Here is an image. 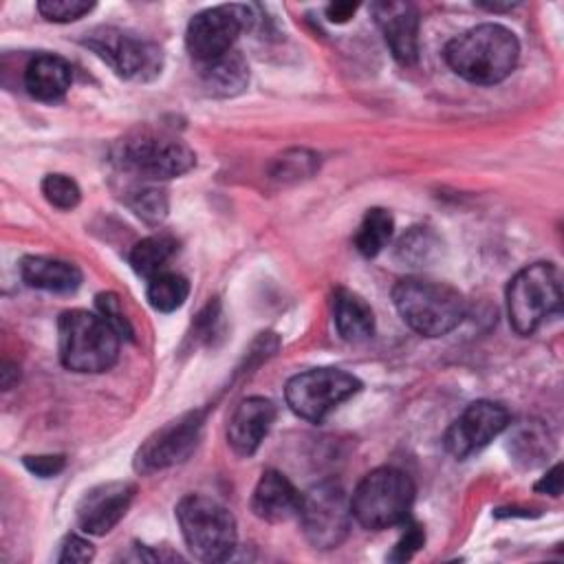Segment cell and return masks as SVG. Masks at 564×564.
Instances as JSON below:
<instances>
[{
  "label": "cell",
  "mask_w": 564,
  "mask_h": 564,
  "mask_svg": "<svg viewBox=\"0 0 564 564\" xmlns=\"http://www.w3.org/2000/svg\"><path fill=\"white\" fill-rule=\"evenodd\" d=\"M518 37L502 24L485 22L456 35L445 46L447 66L471 84H498L518 64Z\"/></svg>",
  "instance_id": "obj_1"
},
{
  "label": "cell",
  "mask_w": 564,
  "mask_h": 564,
  "mask_svg": "<svg viewBox=\"0 0 564 564\" xmlns=\"http://www.w3.org/2000/svg\"><path fill=\"white\" fill-rule=\"evenodd\" d=\"M509 452L524 467H535L553 452V438L542 423L527 421L511 436Z\"/></svg>",
  "instance_id": "obj_22"
},
{
  "label": "cell",
  "mask_w": 564,
  "mask_h": 564,
  "mask_svg": "<svg viewBox=\"0 0 564 564\" xmlns=\"http://www.w3.org/2000/svg\"><path fill=\"white\" fill-rule=\"evenodd\" d=\"M121 335L101 317L84 308L64 311L57 319V350L73 372H104L117 364Z\"/></svg>",
  "instance_id": "obj_2"
},
{
  "label": "cell",
  "mask_w": 564,
  "mask_h": 564,
  "mask_svg": "<svg viewBox=\"0 0 564 564\" xmlns=\"http://www.w3.org/2000/svg\"><path fill=\"white\" fill-rule=\"evenodd\" d=\"M117 163L134 176L165 181L189 172L196 163L194 150L170 132L139 130L117 145Z\"/></svg>",
  "instance_id": "obj_6"
},
{
  "label": "cell",
  "mask_w": 564,
  "mask_h": 564,
  "mask_svg": "<svg viewBox=\"0 0 564 564\" xmlns=\"http://www.w3.org/2000/svg\"><path fill=\"white\" fill-rule=\"evenodd\" d=\"M73 82L70 64L53 53L35 55L24 70V88L37 101H57Z\"/></svg>",
  "instance_id": "obj_18"
},
{
  "label": "cell",
  "mask_w": 564,
  "mask_h": 564,
  "mask_svg": "<svg viewBox=\"0 0 564 564\" xmlns=\"http://www.w3.org/2000/svg\"><path fill=\"white\" fill-rule=\"evenodd\" d=\"M95 555V549L88 540L70 533L64 538V542L59 544V555H57V562H70V564H82V562H88L93 560Z\"/></svg>",
  "instance_id": "obj_33"
},
{
  "label": "cell",
  "mask_w": 564,
  "mask_h": 564,
  "mask_svg": "<svg viewBox=\"0 0 564 564\" xmlns=\"http://www.w3.org/2000/svg\"><path fill=\"white\" fill-rule=\"evenodd\" d=\"M562 284L551 262H533L520 269L507 286V313L518 335H531L544 317L560 311Z\"/></svg>",
  "instance_id": "obj_7"
},
{
  "label": "cell",
  "mask_w": 564,
  "mask_h": 564,
  "mask_svg": "<svg viewBox=\"0 0 564 564\" xmlns=\"http://www.w3.org/2000/svg\"><path fill=\"white\" fill-rule=\"evenodd\" d=\"M189 293V282L174 271H161L148 280V302L152 308L161 313H172L181 308L187 300Z\"/></svg>",
  "instance_id": "obj_25"
},
{
  "label": "cell",
  "mask_w": 564,
  "mask_h": 564,
  "mask_svg": "<svg viewBox=\"0 0 564 564\" xmlns=\"http://www.w3.org/2000/svg\"><path fill=\"white\" fill-rule=\"evenodd\" d=\"M93 2L84 0H42L37 2V11L48 22H75L82 15L93 11Z\"/></svg>",
  "instance_id": "obj_30"
},
{
  "label": "cell",
  "mask_w": 564,
  "mask_h": 564,
  "mask_svg": "<svg viewBox=\"0 0 564 564\" xmlns=\"http://www.w3.org/2000/svg\"><path fill=\"white\" fill-rule=\"evenodd\" d=\"M86 46L126 79H152L161 73V48L134 33L101 26L86 37Z\"/></svg>",
  "instance_id": "obj_11"
},
{
  "label": "cell",
  "mask_w": 564,
  "mask_h": 564,
  "mask_svg": "<svg viewBox=\"0 0 564 564\" xmlns=\"http://www.w3.org/2000/svg\"><path fill=\"white\" fill-rule=\"evenodd\" d=\"M355 11H357L355 2H335V4L326 7V18L330 22H346L355 15Z\"/></svg>",
  "instance_id": "obj_36"
},
{
  "label": "cell",
  "mask_w": 564,
  "mask_h": 564,
  "mask_svg": "<svg viewBox=\"0 0 564 564\" xmlns=\"http://www.w3.org/2000/svg\"><path fill=\"white\" fill-rule=\"evenodd\" d=\"M256 18L247 4H218L198 11L185 31V46L200 64L231 51L240 31L251 29Z\"/></svg>",
  "instance_id": "obj_10"
},
{
  "label": "cell",
  "mask_w": 564,
  "mask_h": 564,
  "mask_svg": "<svg viewBox=\"0 0 564 564\" xmlns=\"http://www.w3.org/2000/svg\"><path fill=\"white\" fill-rule=\"evenodd\" d=\"M128 205L134 209L137 216H141L148 223H159L167 214V196L159 187H141L132 192Z\"/></svg>",
  "instance_id": "obj_29"
},
{
  "label": "cell",
  "mask_w": 564,
  "mask_h": 564,
  "mask_svg": "<svg viewBox=\"0 0 564 564\" xmlns=\"http://www.w3.org/2000/svg\"><path fill=\"white\" fill-rule=\"evenodd\" d=\"M24 467L40 476V478H51L57 476L66 467V458L62 454H42V456H24Z\"/></svg>",
  "instance_id": "obj_34"
},
{
  "label": "cell",
  "mask_w": 564,
  "mask_h": 564,
  "mask_svg": "<svg viewBox=\"0 0 564 564\" xmlns=\"http://www.w3.org/2000/svg\"><path fill=\"white\" fill-rule=\"evenodd\" d=\"M562 465H555L540 482H535V491L560 496L562 494Z\"/></svg>",
  "instance_id": "obj_35"
},
{
  "label": "cell",
  "mask_w": 564,
  "mask_h": 564,
  "mask_svg": "<svg viewBox=\"0 0 564 564\" xmlns=\"http://www.w3.org/2000/svg\"><path fill=\"white\" fill-rule=\"evenodd\" d=\"M333 319L341 339L361 341L375 333V315L361 295L348 289L333 293Z\"/></svg>",
  "instance_id": "obj_21"
},
{
  "label": "cell",
  "mask_w": 564,
  "mask_h": 564,
  "mask_svg": "<svg viewBox=\"0 0 564 564\" xmlns=\"http://www.w3.org/2000/svg\"><path fill=\"white\" fill-rule=\"evenodd\" d=\"M44 198L57 209H73L79 205V185L66 174H46L42 181Z\"/></svg>",
  "instance_id": "obj_28"
},
{
  "label": "cell",
  "mask_w": 564,
  "mask_h": 564,
  "mask_svg": "<svg viewBox=\"0 0 564 564\" xmlns=\"http://www.w3.org/2000/svg\"><path fill=\"white\" fill-rule=\"evenodd\" d=\"M300 502L302 494L284 474L275 469L262 471L251 494V511L264 522H286L297 518Z\"/></svg>",
  "instance_id": "obj_17"
},
{
  "label": "cell",
  "mask_w": 564,
  "mask_h": 564,
  "mask_svg": "<svg viewBox=\"0 0 564 564\" xmlns=\"http://www.w3.org/2000/svg\"><path fill=\"white\" fill-rule=\"evenodd\" d=\"M359 388V379L341 368H313L286 381L284 399L300 419L322 423Z\"/></svg>",
  "instance_id": "obj_8"
},
{
  "label": "cell",
  "mask_w": 564,
  "mask_h": 564,
  "mask_svg": "<svg viewBox=\"0 0 564 564\" xmlns=\"http://www.w3.org/2000/svg\"><path fill=\"white\" fill-rule=\"evenodd\" d=\"M20 273L29 286L51 293H73L82 284V271L73 262L46 256H26Z\"/></svg>",
  "instance_id": "obj_19"
},
{
  "label": "cell",
  "mask_w": 564,
  "mask_h": 564,
  "mask_svg": "<svg viewBox=\"0 0 564 564\" xmlns=\"http://www.w3.org/2000/svg\"><path fill=\"white\" fill-rule=\"evenodd\" d=\"M414 502V482L397 467L368 471L350 496L352 520L364 529L381 531L403 524Z\"/></svg>",
  "instance_id": "obj_4"
},
{
  "label": "cell",
  "mask_w": 564,
  "mask_h": 564,
  "mask_svg": "<svg viewBox=\"0 0 564 564\" xmlns=\"http://www.w3.org/2000/svg\"><path fill=\"white\" fill-rule=\"evenodd\" d=\"M176 253V240L165 234L148 236L139 240L132 251H130V267L134 269L137 275L152 278L161 271H165V262Z\"/></svg>",
  "instance_id": "obj_23"
},
{
  "label": "cell",
  "mask_w": 564,
  "mask_h": 564,
  "mask_svg": "<svg viewBox=\"0 0 564 564\" xmlns=\"http://www.w3.org/2000/svg\"><path fill=\"white\" fill-rule=\"evenodd\" d=\"M275 421V405L264 397L242 399L229 416L227 441L240 456H251Z\"/></svg>",
  "instance_id": "obj_16"
},
{
  "label": "cell",
  "mask_w": 564,
  "mask_h": 564,
  "mask_svg": "<svg viewBox=\"0 0 564 564\" xmlns=\"http://www.w3.org/2000/svg\"><path fill=\"white\" fill-rule=\"evenodd\" d=\"M441 253V240L427 227H412L394 247L397 260L410 267H423Z\"/></svg>",
  "instance_id": "obj_26"
},
{
  "label": "cell",
  "mask_w": 564,
  "mask_h": 564,
  "mask_svg": "<svg viewBox=\"0 0 564 564\" xmlns=\"http://www.w3.org/2000/svg\"><path fill=\"white\" fill-rule=\"evenodd\" d=\"M392 302L401 319L425 337L447 335L465 317L463 295L445 282L425 278L399 280L392 289Z\"/></svg>",
  "instance_id": "obj_3"
},
{
  "label": "cell",
  "mask_w": 564,
  "mask_h": 564,
  "mask_svg": "<svg viewBox=\"0 0 564 564\" xmlns=\"http://www.w3.org/2000/svg\"><path fill=\"white\" fill-rule=\"evenodd\" d=\"M317 156L308 150H289L273 161L271 176L278 181H297L315 172Z\"/></svg>",
  "instance_id": "obj_27"
},
{
  "label": "cell",
  "mask_w": 564,
  "mask_h": 564,
  "mask_svg": "<svg viewBox=\"0 0 564 564\" xmlns=\"http://www.w3.org/2000/svg\"><path fill=\"white\" fill-rule=\"evenodd\" d=\"M509 425V412L494 401H474L445 432V449L454 458H467L489 445Z\"/></svg>",
  "instance_id": "obj_12"
},
{
  "label": "cell",
  "mask_w": 564,
  "mask_h": 564,
  "mask_svg": "<svg viewBox=\"0 0 564 564\" xmlns=\"http://www.w3.org/2000/svg\"><path fill=\"white\" fill-rule=\"evenodd\" d=\"M394 229V218L388 209L383 207H370L355 234V247L361 256L375 258L377 253L383 251V247L390 242Z\"/></svg>",
  "instance_id": "obj_24"
},
{
  "label": "cell",
  "mask_w": 564,
  "mask_h": 564,
  "mask_svg": "<svg viewBox=\"0 0 564 564\" xmlns=\"http://www.w3.org/2000/svg\"><path fill=\"white\" fill-rule=\"evenodd\" d=\"M297 518L306 540L315 549H335L350 531V498L339 482H319L302 494Z\"/></svg>",
  "instance_id": "obj_9"
},
{
  "label": "cell",
  "mask_w": 564,
  "mask_h": 564,
  "mask_svg": "<svg viewBox=\"0 0 564 564\" xmlns=\"http://www.w3.org/2000/svg\"><path fill=\"white\" fill-rule=\"evenodd\" d=\"M200 82L214 97H234L247 88L249 66L238 51H229L216 59L200 62Z\"/></svg>",
  "instance_id": "obj_20"
},
{
  "label": "cell",
  "mask_w": 564,
  "mask_h": 564,
  "mask_svg": "<svg viewBox=\"0 0 564 564\" xmlns=\"http://www.w3.org/2000/svg\"><path fill=\"white\" fill-rule=\"evenodd\" d=\"M203 427V412H187L156 430L137 452L134 467L143 474L170 467L189 456Z\"/></svg>",
  "instance_id": "obj_13"
},
{
  "label": "cell",
  "mask_w": 564,
  "mask_h": 564,
  "mask_svg": "<svg viewBox=\"0 0 564 564\" xmlns=\"http://www.w3.org/2000/svg\"><path fill=\"white\" fill-rule=\"evenodd\" d=\"M97 308L99 315L106 317V322L121 335V339H132V326L123 315V308L119 304V297L115 293H99L97 295Z\"/></svg>",
  "instance_id": "obj_31"
},
{
  "label": "cell",
  "mask_w": 564,
  "mask_h": 564,
  "mask_svg": "<svg viewBox=\"0 0 564 564\" xmlns=\"http://www.w3.org/2000/svg\"><path fill=\"white\" fill-rule=\"evenodd\" d=\"M370 11L383 33L386 44L401 64H414L419 57V11L412 2L381 0Z\"/></svg>",
  "instance_id": "obj_15"
},
{
  "label": "cell",
  "mask_w": 564,
  "mask_h": 564,
  "mask_svg": "<svg viewBox=\"0 0 564 564\" xmlns=\"http://www.w3.org/2000/svg\"><path fill=\"white\" fill-rule=\"evenodd\" d=\"M137 487L128 480L101 482L84 494L77 507V522L90 535H106L126 516Z\"/></svg>",
  "instance_id": "obj_14"
},
{
  "label": "cell",
  "mask_w": 564,
  "mask_h": 564,
  "mask_svg": "<svg viewBox=\"0 0 564 564\" xmlns=\"http://www.w3.org/2000/svg\"><path fill=\"white\" fill-rule=\"evenodd\" d=\"M176 520L187 549L203 562L227 560L238 540L234 513L203 494H187L176 505Z\"/></svg>",
  "instance_id": "obj_5"
},
{
  "label": "cell",
  "mask_w": 564,
  "mask_h": 564,
  "mask_svg": "<svg viewBox=\"0 0 564 564\" xmlns=\"http://www.w3.org/2000/svg\"><path fill=\"white\" fill-rule=\"evenodd\" d=\"M425 544V531L421 524L416 522H408L405 520V531L401 535V540L394 544L392 553L388 555L390 562H408L421 546Z\"/></svg>",
  "instance_id": "obj_32"
}]
</instances>
